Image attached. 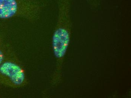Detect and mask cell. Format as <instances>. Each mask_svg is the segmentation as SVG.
<instances>
[{"label":"cell","mask_w":131,"mask_h":98,"mask_svg":"<svg viewBox=\"0 0 131 98\" xmlns=\"http://www.w3.org/2000/svg\"><path fill=\"white\" fill-rule=\"evenodd\" d=\"M28 83L26 71L12 47L9 45L0 66V86L21 88Z\"/></svg>","instance_id":"obj_1"},{"label":"cell","mask_w":131,"mask_h":98,"mask_svg":"<svg viewBox=\"0 0 131 98\" xmlns=\"http://www.w3.org/2000/svg\"><path fill=\"white\" fill-rule=\"evenodd\" d=\"M59 18L52 37V48L56 57L61 60L66 53L70 42L69 27L71 0H58Z\"/></svg>","instance_id":"obj_3"},{"label":"cell","mask_w":131,"mask_h":98,"mask_svg":"<svg viewBox=\"0 0 131 98\" xmlns=\"http://www.w3.org/2000/svg\"><path fill=\"white\" fill-rule=\"evenodd\" d=\"M43 8L39 0H0V19L17 17L35 22Z\"/></svg>","instance_id":"obj_2"},{"label":"cell","mask_w":131,"mask_h":98,"mask_svg":"<svg viewBox=\"0 0 131 98\" xmlns=\"http://www.w3.org/2000/svg\"><path fill=\"white\" fill-rule=\"evenodd\" d=\"M8 45L9 44L5 43L3 37L0 35V66L4 59Z\"/></svg>","instance_id":"obj_4"}]
</instances>
